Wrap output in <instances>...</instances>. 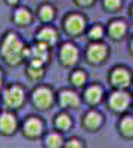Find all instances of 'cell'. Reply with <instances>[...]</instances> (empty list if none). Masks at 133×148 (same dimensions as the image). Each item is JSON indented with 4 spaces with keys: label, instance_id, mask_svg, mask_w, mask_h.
I'll return each mask as SVG.
<instances>
[{
    "label": "cell",
    "instance_id": "8",
    "mask_svg": "<svg viewBox=\"0 0 133 148\" xmlns=\"http://www.w3.org/2000/svg\"><path fill=\"white\" fill-rule=\"evenodd\" d=\"M111 82H113L114 86L126 88V86H129V82H130V74L124 68H115L113 76H111Z\"/></svg>",
    "mask_w": 133,
    "mask_h": 148
},
{
    "label": "cell",
    "instance_id": "10",
    "mask_svg": "<svg viewBox=\"0 0 133 148\" xmlns=\"http://www.w3.org/2000/svg\"><path fill=\"white\" fill-rule=\"evenodd\" d=\"M106 56V47L104 45H92L87 51V58L92 62H101Z\"/></svg>",
    "mask_w": 133,
    "mask_h": 148
},
{
    "label": "cell",
    "instance_id": "24",
    "mask_svg": "<svg viewBox=\"0 0 133 148\" xmlns=\"http://www.w3.org/2000/svg\"><path fill=\"white\" fill-rule=\"evenodd\" d=\"M102 34H104V30H102V27H99V25L93 27V28L90 30V33H89V36L92 37V39H101Z\"/></svg>",
    "mask_w": 133,
    "mask_h": 148
},
{
    "label": "cell",
    "instance_id": "19",
    "mask_svg": "<svg viewBox=\"0 0 133 148\" xmlns=\"http://www.w3.org/2000/svg\"><path fill=\"white\" fill-rule=\"evenodd\" d=\"M62 144V138L58 133H50L46 136V147L47 148H59Z\"/></svg>",
    "mask_w": 133,
    "mask_h": 148
},
{
    "label": "cell",
    "instance_id": "3",
    "mask_svg": "<svg viewBox=\"0 0 133 148\" xmlns=\"http://www.w3.org/2000/svg\"><path fill=\"white\" fill-rule=\"evenodd\" d=\"M5 99H6V104L12 108H18L22 101H24V92L19 86H12L6 90V95H5Z\"/></svg>",
    "mask_w": 133,
    "mask_h": 148
},
{
    "label": "cell",
    "instance_id": "7",
    "mask_svg": "<svg viewBox=\"0 0 133 148\" xmlns=\"http://www.w3.org/2000/svg\"><path fill=\"white\" fill-rule=\"evenodd\" d=\"M15 129H16V120L14 116L9 113H3L0 116V132L5 135H10L14 133Z\"/></svg>",
    "mask_w": 133,
    "mask_h": 148
},
{
    "label": "cell",
    "instance_id": "29",
    "mask_svg": "<svg viewBox=\"0 0 133 148\" xmlns=\"http://www.w3.org/2000/svg\"><path fill=\"white\" fill-rule=\"evenodd\" d=\"M0 82H2V73H0Z\"/></svg>",
    "mask_w": 133,
    "mask_h": 148
},
{
    "label": "cell",
    "instance_id": "1",
    "mask_svg": "<svg viewBox=\"0 0 133 148\" xmlns=\"http://www.w3.org/2000/svg\"><path fill=\"white\" fill-rule=\"evenodd\" d=\"M2 53H3V56L6 58V61L9 64H18L28 52L24 49V46L19 42L18 37L14 33H10V34L6 36V39L3 40Z\"/></svg>",
    "mask_w": 133,
    "mask_h": 148
},
{
    "label": "cell",
    "instance_id": "15",
    "mask_svg": "<svg viewBox=\"0 0 133 148\" xmlns=\"http://www.w3.org/2000/svg\"><path fill=\"white\" fill-rule=\"evenodd\" d=\"M102 98V89L99 88V86H92V88H89L86 90V99L90 102V104H96L99 102Z\"/></svg>",
    "mask_w": 133,
    "mask_h": 148
},
{
    "label": "cell",
    "instance_id": "22",
    "mask_svg": "<svg viewBox=\"0 0 133 148\" xmlns=\"http://www.w3.org/2000/svg\"><path fill=\"white\" fill-rule=\"evenodd\" d=\"M71 80L76 86H81L84 83V80H86V76H84V73H81V71H76L74 74H72Z\"/></svg>",
    "mask_w": 133,
    "mask_h": 148
},
{
    "label": "cell",
    "instance_id": "25",
    "mask_svg": "<svg viewBox=\"0 0 133 148\" xmlns=\"http://www.w3.org/2000/svg\"><path fill=\"white\" fill-rule=\"evenodd\" d=\"M121 5V0H104V6L106 9H117Z\"/></svg>",
    "mask_w": 133,
    "mask_h": 148
},
{
    "label": "cell",
    "instance_id": "20",
    "mask_svg": "<svg viewBox=\"0 0 133 148\" xmlns=\"http://www.w3.org/2000/svg\"><path fill=\"white\" fill-rule=\"evenodd\" d=\"M55 125L58 129H61V130H67L70 126H71V119L67 116V114H59L56 117V121H55Z\"/></svg>",
    "mask_w": 133,
    "mask_h": 148
},
{
    "label": "cell",
    "instance_id": "5",
    "mask_svg": "<svg viewBox=\"0 0 133 148\" xmlns=\"http://www.w3.org/2000/svg\"><path fill=\"white\" fill-rule=\"evenodd\" d=\"M78 58V51L74 45L71 43H67L64 45L62 51H61V61L65 64V65H72L76 64V61Z\"/></svg>",
    "mask_w": 133,
    "mask_h": 148
},
{
    "label": "cell",
    "instance_id": "4",
    "mask_svg": "<svg viewBox=\"0 0 133 148\" xmlns=\"http://www.w3.org/2000/svg\"><path fill=\"white\" fill-rule=\"evenodd\" d=\"M129 101H130V98L126 92H115L110 98V105L114 111H123L127 108Z\"/></svg>",
    "mask_w": 133,
    "mask_h": 148
},
{
    "label": "cell",
    "instance_id": "14",
    "mask_svg": "<svg viewBox=\"0 0 133 148\" xmlns=\"http://www.w3.org/2000/svg\"><path fill=\"white\" fill-rule=\"evenodd\" d=\"M126 33V24L123 21H114L110 27V34L114 39H121Z\"/></svg>",
    "mask_w": 133,
    "mask_h": 148
},
{
    "label": "cell",
    "instance_id": "26",
    "mask_svg": "<svg viewBox=\"0 0 133 148\" xmlns=\"http://www.w3.org/2000/svg\"><path fill=\"white\" fill-rule=\"evenodd\" d=\"M65 148H83V145H81V142L78 139H70L67 142Z\"/></svg>",
    "mask_w": 133,
    "mask_h": 148
},
{
    "label": "cell",
    "instance_id": "16",
    "mask_svg": "<svg viewBox=\"0 0 133 148\" xmlns=\"http://www.w3.org/2000/svg\"><path fill=\"white\" fill-rule=\"evenodd\" d=\"M120 130L124 136H133V117H124L120 123Z\"/></svg>",
    "mask_w": 133,
    "mask_h": 148
},
{
    "label": "cell",
    "instance_id": "23",
    "mask_svg": "<svg viewBox=\"0 0 133 148\" xmlns=\"http://www.w3.org/2000/svg\"><path fill=\"white\" fill-rule=\"evenodd\" d=\"M28 76L31 79H40L43 76V70L42 68H37V67H30L28 68Z\"/></svg>",
    "mask_w": 133,
    "mask_h": 148
},
{
    "label": "cell",
    "instance_id": "18",
    "mask_svg": "<svg viewBox=\"0 0 133 148\" xmlns=\"http://www.w3.org/2000/svg\"><path fill=\"white\" fill-rule=\"evenodd\" d=\"M15 21L19 24V25H27L31 21V14L27 9H18L15 14Z\"/></svg>",
    "mask_w": 133,
    "mask_h": 148
},
{
    "label": "cell",
    "instance_id": "30",
    "mask_svg": "<svg viewBox=\"0 0 133 148\" xmlns=\"http://www.w3.org/2000/svg\"><path fill=\"white\" fill-rule=\"evenodd\" d=\"M132 49H133V42H132Z\"/></svg>",
    "mask_w": 133,
    "mask_h": 148
},
{
    "label": "cell",
    "instance_id": "17",
    "mask_svg": "<svg viewBox=\"0 0 133 148\" xmlns=\"http://www.w3.org/2000/svg\"><path fill=\"white\" fill-rule=\"evenodd\" d=\"M47 45H44V43H40V45H35L33 49H31V53H33V56H34V59H39V61H43L46 59V56H47V47H46Z\"/></svg>",
    "mask_w": 133,
    "mask_h": 148
},
{
    "label": "cell",
    "instance_id": "28",
    "mask_svg": "<svg viewBox=\"0 0 133 148\" xmlns=\"http://www.w3.org/2000/svg\"><path fill=\"white\" fill-rule=\"evenodd\" d=\"M8 2H9L10 5H15V3H18V0H8Z\"/></svg>",
    "mask_w": 133,
    "mask_h": 148
},
{
    "label": "cell",
    "instance_id": "2",
    "mask_svg": "<svg viewBox=\"0 0 133 148\" xmlns=\"http://www.w3.org/2000/svg\"><path fill=\"white\" fill-rule=\"evenodd\" d=\"M33 101H34L35 105H37V108H40V110H44L47 107H50V104L53 101L50 89H47V88L35 89L34 93H33Z\"/></svg>",
    "mask_w": 133,
    "mask_h": 148
},
{
    "label": "cell",
    "instance_id": "13",
    "mask_svg": "<svg viewBox=\"0 0 133 148\" xmlns=\"http://www.w3.org/2000/svg\"><path fill=\"white\" fill-rule=\"evenodd\" d=\"M102 123V117L101 114H98L96 111H90V113L84 117V125H86L87 129H96L99 127Z\"/></svg>",
    "mask_w": 133,
    "mask_h": 148
},
{
    "label": "cell",
    "instance_id": "12",
    "mask_svg": "<svg viewBox=\"0 0 133 148\" xmlns=\"http://www.w3.org/2000/svg\"><path fill=\"white\" fill-rule=\"evenodd\" d=\"M39 40L44 45H52L56 42V31L53 28H49V27H46L43 28L40 33H39Z\"/></svg>",
    "mask_w": 133,
    "mask_h": 148
},
{
    "label": "cell",
    "instance_id": "6",
    "mask_svg": "<svg viewBox=\"0 0 133 148\" xmlns=\"http://www.w3.org/2000/svg\"><path fill=\"white\" fill-rule=\"evenodd\" d=\"M65 28L71 34H78L84 28V19L80 15H70L65 21Z\"/></svg>",
    "mask_w": 133,
    "mask_h": 148
},
{
    "label": "cell",
    "instance_id": "11",
    "mask_svg": "<svg viewBox=\"0 0 133 148\" xmlns=\"http://www.w3.org/2000/svg\"><path fill=\"white\" fill-rule=\"evenodd\" d=\"M59 102H61L62 107H78L80 99L74 92L64 90V92H61V95H59Z\"/></svg>",
    "mask_w": 133,
    "mask_h": 148
},
{
    "label": "cell",
    "instance_id": "9",
    "mask_svg": "<svg viewBox=\"0 0 133 148\" xmlns=\"http://www.w3.org/2000/svg\"><path fill=\"white\" fill-rule=\"evenodd\" d=\"M42 130H43V125H42V121L39 119L31 117L25 121V125H24V132H25L27 136H31V138L39 136V135L42 133Z\"/></svg>",
    "mask_w": 133,
    "mask_h": 148
},
{
    "label": "cell",
    "instance_id": "27",
    "mask_svg": "<svg viewBox=\"0 0 133 148\" xmlns=\"http://www.w3.org/2000/svg\"><path fill=\"white\" fill-rule=\"evenodd\" d=\"M92 2H93V0H77V3L81 5V6H89Z\"/></svg>",
    "mask_w": 133,
    "mask_h": 148
},
{
    "label": "cell",
    "instance_id": "31",
    "mask_svg": "<svg viewBox=\"0 0 133 148\" xmlns=\"http://www.w3.org/2000/svg\"><path fill=\"white\" fill-rule=\"evenodd\" d=\"M132 12H133V9H132Z\"/></svg>",
    "mask_w": 133,
    "mask_h": 148
},
{
    "label": "cell",
    "instance_id": "21",
    "mask_svg": "<svg viewBox=\"0 0 133 148\" xmlns=\"http://www.w3.org/2000/svg\"><path fill=\"white\" fill-rule=\"evenodd\" d=\"M53 16H55V10L52 6L44 5L40 8V18L43 21H50V19H53Z\"/></svg>",
    "mask_w": 133,
    "mask_h": 148
}]
</instances>
